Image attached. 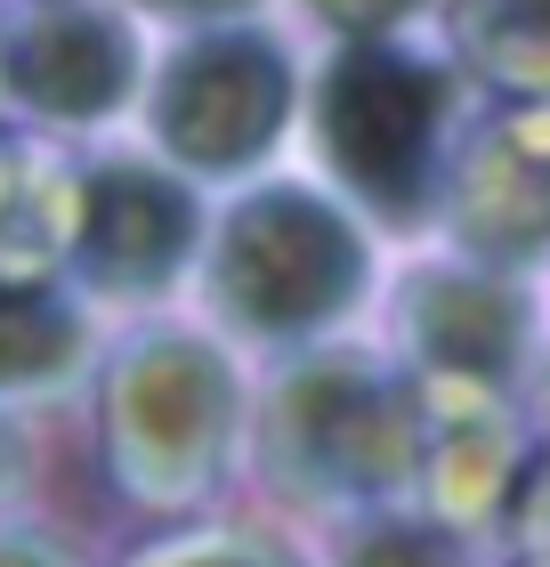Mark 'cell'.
Returning a JSON list of instances; mask_svg holds the SVG:
<instances>
[{
    "mask_svg": "<svg viewBox=\"0 0 550 567\" xmlns=\"http://www.w3.org/2000/svg\"><path fill=\"white\" fill-rule=\"evenodd\" d=\"M146 9H163V17H243L259 0H146Z\"/></svg>",
    "mask_w": 550,
    "mask_h": 567,
    "instance_id": "obj_16",
    "label": "cell"
},
{
    "mask_svg": "<svg viewBox=\"0 0 550 567\" xmlns=\"http://www.w3.org/2000/svg\"><path fill=\"white\" fill-rule=\"evenodd\" d=\"M9 478H17V437H9V422H0V495H9Z\"/></svg>",
    "mask_w": 550,
    "mask_h": 567,
    "instance_id": "obj_17",
    "label": "cell"
},
{
    "mask_svg": "<svg viewBox=\"0 0 550 567\" xmlns=\"http://www.w3.org/2000/svg\"><path fill=\"white\" fill-rule=\"evenodd\" d=\"M0 82H9L33 114L97 122V114H114L129 97V82H138V49H129V24L106 17V9H49V17L9 33Z\"/></svg>",
    "mask_w": 550,
    "mask_h": 567,
    "instance_id": "obj_9",
    "label": "cell"
},
{
    "mask_svg": "<svg viewBox=\"0 0 550 567\" xmlns=\"http://www.w3.org/2000/svg\"><path fill=\"white\" fill-rule=\"evenodd\" d=\"M454 33L494 90L550 97V0H461Z\"/></svg>",
    "mask_w": 550,
    "mask_h": 567,
    "instance_id": "obj_11",
    "label": "cell"
},
{
    "mask_svg": "<svg viewBox=\"0 0 550 567\" xmlns=\"http://www.w3.org/2000/svg\"><path fill=\"white\" fill-rule=\"evenodd\" d=\"M445 114L454 82L388 41H349L316 82V146L332 178L397 227L445 195Z\"/></svg>",
    "mask_w": 550,
    "mask_h": 567,
    "instance_id": "obj_2",
    "label": "cell"
},
{
    "mask_svg": "<svg viewBox=\"0 0 550 567\" xmlns=\"http://www.w3.org/2000/svg\"><path fill=\"white\" fill-rule=\"evenodd\" d=\"M445 219L478 260H535L550 244V114H510L445 171Z\"/></svg>",
    "mask_w": 550,
    "mask_h": 567,
    "instance_id": "obj_8",
    "label": "cell"
},
{
    "mask_svg": "<svg viewBox=\"0 0 550 567\" xmlns=\"http://www.w3.org/2000/svg\"><path fill=\"white\" fill-rule=\"evenodd\" d=\"M292 106V65L268 33H203L154 90V138L187 171H243L276 146Z\"/></svg>",
    "mask_w": 550,
    "mask_h": 567,
    "instance_id": "obj_5",
    "label": "cell"
},
{
    "mask_svg": "<svg viewBox=\"0 0 550 567\" xmlns=\"http://www.w3.org/2000/svg\"><path fill=\"white\" fill-rule=\"evenodd\" d=\"M356 292H364V244L308 187H268L227 212L211 251V300L227 324L259 332V341H300V332L349 317Z\"/></svg>",
    "mask_w": 550,
    "mask_h": 567,
    "instance_id": "obj_4",
    "label": "cell"
},
{
    "mask_svg": "<svg viewBox=\"0 0 550 567\" xmlns=\"http://www.w3.org/2000/svg\"><path fill=\"white\" fill-rule=\"evenodd\" d=\"M332 567H478V551H469V527L437 519V511L373 503L332 544Z\"/></svg>",
    "mask_w": 550,
    "mask_h": 567,
    "instance_id": "obj_12",
    "label": "cell"
},
{
    "mask_svg": "<svg viewBox=\"0 0 550 567\" xmlns=\"http://www.w3.org/2000/svg\"><path fill=\"white\" fill-rule=\"evenodd\" d=\"M259 471L276 495L324 511L405 503L422 478V381H397L349 349L300 357L259 414Z\"/></svg>",
    "mask_w": 550,
    "mask_h": 567,
    "instance_id": "obj_1",
    "label": "cell"
},
{
    "mask_svg": "<svg viewBox=\"0 0 550 567\" xmlns=\"http://www.w3.org/2000/svg\"><path fill=\"white\" fill-rule=\"evenodd\" d=\"M235 446V373L187 332H154L106 381V462L146 511H187L219 486Z\"/></svg>",
    "mask_w": 550,
    "mask_h": 567,
    "instance_id": "obj_3",
    "label": "cell"
},
{
    "mask_svg": "<svg viewBox=\"0 0 550 567\" xmlns=\"http://www.w3.org/2000/svg\"><path fill=\"white\" fill-rule=\"evenodd\" d=\"M82 365V317L33 276H0V398L58 390Z\"/></svg>",
    "mask_w": 550,
    "mask_h": 567,
    "instance_id": "obj_10",
    "label": "cell"
},
{
    "mask_svg": "<svg viewBox=\"0 0 550 567\" xmlns=\"http://www.w3.org/2000/svg\"><path fill=\"white\" fill-rule=\"evenodd\" d=\"M129 567H300V559L259 544V535H178V544L138 551Z\"/></svg>",
    "mask_w": 550,
    "mask_h": 567,
    "instance_id": "obj_13",
    "label": "cell"
},
{
    "mask_svg": "<svg viewBox=\"0 0 550 567\" xmlns=\"http://www.w3.org/2000/svg\"><path fill=\"white\" fill-rule=\"evenodd\" d=\"M308 9H316L324 24H340L349 41H364V33H388V24H397L413 0H308Z\"/></svg>",
    "mask_w": 550,
    "mask_h": 567,
    "instance_id": "obj_14",
    "label": "cell"
},
{
    "mask_svg": "<svg viewBox=\"0 0 550 567\" xmlns=\"http://www.w3.org/2000/svg\"><path fill=\"white\" fill-rule=\"evenodd\" d=\"M405 349L422 357V381H454V390H510L535 341L527 292L478 268H422L405 276L397 300Z\"/></svg>",
    "mask_w": 550,
    "mask_h": 567,
    "instance_id": "obj_7",
    "label": "cell"
},
{
    "mask_svg": "<svg viewBox=\"0 0 550 567\" xmlns=\"http://www.w3.org/2000/svg\"><path fill=\"white\" fill-rule=\"evenodd\" d=\"M0 567H65V551L33 527H0Z\"/></svg>",
    "mask_w": 550,
    "mask_h": 567,
    "instance_id": "obj_15",
    "label": "cell"
},
{
    "mask_svg": "<svg viewBox=\"0 0 550 567\" xmlns=\"http://www.w3.org/2000/svg\"><path fill=\"white\" fill-rule=\"evenodd\" d=\"M195 251V195L146 163H97L73 187V260L97 292H163Z\"/></svg>",
    "mask_w": 550,
    "mask_h": 567,
    "instance_id": "obj_6",
    "label": "cell"
}]
</instances>
